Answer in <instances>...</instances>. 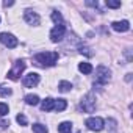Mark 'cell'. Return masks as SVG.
Masks as SVG:
<instances>
[{"label": "cell", "instance_id": "obj_1", "mask_svg": "<svg viewBox=\"0 0 133 133\" xmlns=\"http://www.w3.org/2000/svg\"><path fill=\"white\" fill-rule=\"evenodd\" d=\"M36 64L42 66V68H50L55 66V63L58 61V53L56 52H41L35 56Z\"/></svg>", "mask_w": 133, "mask_h": 133}, {"label": "cell", "instance_id": "obj_2", "mask_svg": "<svg viewBox=\"0 0 133 133\" xmlns=\"http://www.w3.org/2000/svg\"><path fill=\"white\" fill-rule=\"evenodd\" d=\"M110 69L108 68H105V66H99V68L96 69V82H94V85L97 83L99 86H103V85H107L108 82H110Z\"/></svg>", "mask_w": 133, "mask_h": 133}, {"label": "cell", "instance_id": "obj_3", "mask_svg": "<svg viewBox=\"0 0 133 133\" xmlns=\"http://www.w3.org/2000/svg\"><path fill=\"white\" fill-rule=\"evenodd\" d=\"M82 110L85 113H92L96 110V97L92 94H86L83 99H82V103H80Z\"/></svg>", "mask_w": 133, "mask_h": 133}, {"label": "cell", "instance_id": "obj_4", "mask_svg": "<svg viewBox=\"0 0 133 133\" xmlns=\"http://www.w3.org/2000/svg\"><path fill=\"white\" fill-rule=\"evenodd\" d=\"M24 69H25V61H22V59H19V61H16L14 63V68L8 72V78L10 80H17L19 77H21V74L24 72Z\"/></svg>", "mask_w": 133, "mask_h": 133}, {"label": "cell", "instance_id": "obj_5", "mask_svg": "<svg viewBox=\"0 0 133 133\" xmlns=\"http://www.w3.org/2000/svg\"><path fill=\"white\" fill-rule=\"evenodd\" d=\"M85 124H86V127H88L89 130H92V131H102L103 127H105L102 117H88Z\"/></svg>", "mask_w": 133, "mask_h": 133}, {"label": "cell", "instance_id": "obj_6", "mask_svg": "<svg viewBox=\"0 0 133 133\" xmlns=\"http://www.w3.org/2000/svg\"><path fill=\"white\" fill-rule=\"evenodd\" d=\"M0 42L3 45H6L8 49H14L17 47V38H14L11 33H0Z\"/></svg>", "mask_w": 133, "mask_h": 133}, {"label": "cell", "instance_id": "obj_7", "mask_svg": "<svg viewBox=\"0 0 133 133\" xmlns=\"http://www.w3.org/2000/svg\"><path fill=\"white\" fill-rule=\"evenodd\" d=\"M64 35H66V27L64 25H58V27H55L50 31V39H52V42H59V41H63Z\"/></svg>", "mask_w": 133, "mask_h": 133}, {"label": "cell", "instance_id": "obj_8", "mask_svg": "<svg viewBox=\"0 0 133 133\" xmlns=\"http://www.w3.org/2000/svg\"><path fill=\"white\" fill-rule=\"evenodd\" d=\"M24 86L25 88H33V86H36L38 83H39V74H36V72H30V74H27L25 77H24Z\"/></svg>", "mask_w": 133, "mask_h": 133}, {"label": "cell", "instance_id": "obj_9", "mask_svg": "<svg viewBox=\"0 0 133 133\" xmlns=\"http://www.w3.org/2000/svg\"><path fill=\"white\" fill-rule=\"evenodd\" d=\"M24 19H25L30 25H39V16H38V13H35V11H31V10H27V11L24 13Z\"/></svg>", "mask_w": 133, "mask_h": 133}, {"label": "cell", "instance_id": "obj_10", "mask_svg": "<svg viewBox=\"0 0 133 133\" xmlns=\"http://www.w3.org/2000/svg\"><path fill=\"white\" fill-rule=\"evenodd\" d=\"M111 27H113L114 31H121V33H124V31H127V30L130 28V24H128V21H117V22H113Z\"/></svg>", "mask_w": 133, "mask_h": 133}, {"label": "cell", "instance_id": "obj_11", "mask_svg": "<svg viewBox=\"0 0 133 133\" xmlns=\"http://www.w3.org/2000/svg\"><path fill=\"white\" fill-rule=\"evenodd\" d=\"M66 108H68V102H66L64 99L53 100V110H56V111H64Z\"/></svg>", "mask_w": 133, "mask_h": 133}, {"label": "cell", "instance_id": "obj_12", "mask_svg": "<svg viewBox=\"0 0 133 133\" xmlns=\"http://www.w3.org/2000/svg\"><path fill=\"white\" fill-rule=\"evenodd\" d=\"M41 110L42 111H52L53 110V99H50V97L44 99L42 103H41Z\"/></svg>", "mask_w": 133, "mask_h": 133}, {"label": "cell", "instance_id": "obj_13", "mask_svg": "<svg viewBox=\"0 0 133 133\" xmlns=\"http://www.w3.org/2000/svg\"><path fill=\"white\" fill-rule=\"evenodd\" d=\"M72 131V124L71 122H63L58 125V133H71Z\"/></svg>", "mask_w": 133, "mask_h": 133}, {"label": "cell", "instance_id": "obj_14", "mask_svg": "<svg viewBox=\"0 0 133 133\" xmlns=\"http://www.w3.org/2000/svg\"><path fill=\"white\" fill-rule=\"evenodd\" d=\"M78 71H80L82 74H91V72H92V66H91L89 63H80V64H78Z\"/></svg>", "mask_w": 133, "mask_h": 133}, {"label": "cell", "instance_id": "obj_15", "mask_svg": "<svg viewBox=\"0 0 133 133\" xmlns=\"http://www.w3.org/2000/svg\"><path fill=\"white\" fill-rule=\"evenodd\" d=\"M25 102L28 103V105H38L39 103V97L36 96V94H28V96H25Z\"/></svg>", "mask_w": 133, "mask_h": 133}, {"label": "cell", "instance_id": "obj_16", "mask_svg": "<svg viewBox=\"0 0 133 133\" xmlns=\"http://www.w3.org/2000/svg\"><path fill=\"white\" fill-rule=\"evenodd\" d=\"M52 21L56 24V27H58V25H63V16H61V13L53 11V13H52Z\"/></svg>", "mask_w": 133, "mask_h": 133}, {"label": "cell", "instance_id": "obj_17", "mask_svg": "<svg viewBox=\"0 0 133 133\" xmlns=\"http://www.w3.org/2000/svg\"><path fill=\"white\" fill-rule=\"evenodd\" d=\"M71 88H72V85L69 82H59V85H58V89L61 92H68V91H71Z\"/></svg>", "mask_w": 133, "mask_h": 133}, {"label": "cell", "instance_id": "obj_18", "mask_svg": "<svg viewBox=\"0 0 133 133\" xmlns=\"http://www.w3.org/2000/svg\"><path fill=\"white\" fill-rule=\"evenodd\" d=\"M33 131L35 133H47V127L42 124H33Z\"/></svg>", "mask_w": 133, "mask_h": 133}, {"label": "cell", "instance_id": "obj_19", "mask_svg": "<svg viewBox=\"0 0 133 133\" xmlns=\"http://www.w3.org/2000/svg\"><path fill=\"white\" fill-rule=\"evenodd\" d=\"M11 89L10 88H6V86H0V96L2 97H8V96H11Z\"/></svg>", "mask_w": 133, "mask_h": 133}, {"label": "cell", "instance_id": "obj_20", "mask_svg": "<svg viewBox=\"0 0 133 133\" xmlns=\"http://www.w3.org/2000/svg\"><path fill=\"white\" fill-rule=\"evenodd\" d=\"M80 53H83V55H86V56H92V55H94V53L91 52V49L86 47V45H80Z\"/></svg>", "mask_w": 133, "mask_h": 133}, {"label": "cell", "instance_id": "obj_21", "mask_svg": "<svg viewBox=\"0 0 133 133\" xmlns=\"http://www.w3.org/2000/svg\"><path fill=\"white\" fill-rule=\"evenodd\" d=\"M8 111H10L8 105H6V103H2V102H0V116H6V114H8Z\"/></svg>", "mask_w": 133, "mask_h": 133}, {"label": "cell", "instance_id": "obj_22", "mask_svg": "<svg viewBox=\"0 0 133 133\" xmlns=\"http://www.w3.org/2000/svg\"><path fill=\"white\" fill-rule=\"evenodd\" d=\"M16 121H17V124H19V125H27V117H25L22 113H21V114H17Z\"/></svg>", "mask_w": 133, "mask_h": 133}, {"label": "cell", "instance_id": "obj_23", "mask_svg": "<svg viewBox=\"0 0 133 133\" xmlns=\"http://www.w3.org/2000/svg\"><path fill=\"white\" fill-rule=\"evenodd\" d=\"M107 6L108 8H119L121 2H113V0H107Z\"/></svg>", "mask_w": 133, "mask_h": 133}, {"label": "cell", "instance_id": "obj_24", "mask_svg": "<svg viewBox=\"0 0 133 133\" xmlns=\"http://www.w3.org/2000/svg\"><path fill=\"white\" fill-rule=\"evenodd\" d=\"M8 125H10V122H8V121L0 119V131H2V130H6V128H8Z\"/></svg>", "mask_w": 133, "mask_h": 133}, {"label": "cell", "instance_id": "obj_25", "mask_svg": "<svg viewBox=\"0 0 133 133\" xmlns=\"http://www.w3.org/2000/svg\"><path fill=\"white\" fill-rule=\"evenodd\" d=\"M108 124H110V130L114 131L116 130V121L114 119H108Z\"/></svg>", "mask_w": 133, "mask_h": 133}, {"label": "cell", "instance_id": "obj_26", "mask_svg": "<svg viewBox=\"0 0 133 133\" xmlns=\"http://www.w3.org/2000/svg\"><path fill=\"white\" fill-rule=\"evenodd\" d=\"M14 5V2H5L3 3V6H13Z\"/></svg>", "mask_w": 133, "mask_h": 133}, {"label": "cell", "instance_id": "obj_27", "mask_svg": "<svg viewBox=\"0 0 133 133\" xmlns=\"http://www.w3.org/2000/svg\"><path fill=\"white\" fill-rule=\"evenodd\" d=\"M77 133H82V131H77Z\"/></svg>", "mask_w": 133, "mask_h": 133}]
</instances>
